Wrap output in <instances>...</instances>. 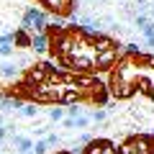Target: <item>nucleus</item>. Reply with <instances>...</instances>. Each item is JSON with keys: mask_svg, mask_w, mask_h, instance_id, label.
<instances>
[{"mask_svg": "<svg viewBox=\"0 0 154 154\" xmlns=\"http://www.w3.org/2000/svg\"><path fill=\"white\" fill-rule=\"evenodd\" d=\"M16 154H33V139L31 136H13Z\"/></svg>", "mask_w": 154, "mask_h": 154, "instance_id": "obj_1", "label": "nucleus"}, {"mask_svg": "<svg viewBox=\"0 0 154 154\" xmlns=\"http://www.w3.org/2000/svg\"><path fill=\"white\" fill-rule=\"evenodd\" d=\"M31 49L38 51V54H44L49 49V36L46 33H31Z\"/></svg>", "mask_w": 154, "mask_h": 154, "instance_id": "obj_2", "label": "nucleus"}, {"mask_svg": "<svg viewBox=\"0 0 154 154\" xmlns=\"http://www.w3.org/2000/svg\"><path fill=\"white\" fill-rule=\"evenodd\" d=\"M13 36V44L21 46V49H31V33L26 31V28H18L16 33H11Z\"/></svg>", "mask_w": 154, "mask_h": 154, "instance_id": "obj_3", "label": "nucleus"}, {"mask_svg": "<svg viewBox=\"0 0 154 154\" xmlns=\"http://www.w3.org/2000/svg\"><path fill=\"white\" fill-rule=\"evenodd\" d=\"M18 72H21V67L13 64V62H3V64H0V77H8V80H11V77H16Z\"/></svg>", "mask_w": 154, "mask_h": 154, "instance_id": "obj_4", "label": "nucleus"}, {"mask_svg": "<svg viewBox=\"0 0 154 154\" xmlns=\"http://www.w3.org/2000/svg\"><path fill=\"white\" fill-rule=\"evenodd\" d=\"M49 11H67L69 8V0H41Z\"/></svg>", "mask_w": 154, "mask_h": 154, "instance_id": "obj_5", "label": "nucleus"}, {"mask_svg": "<svg viewBox=\"0 0 154 154\" xmlns=\"http://www.w3.org/2000/svg\"><path fill=\"white\" fill-rule=\"evenodd\" d=\"M0 108H3V110H21L23 108V103H21V100H13V98H3V100H0Z\"/></svg>", "mask_w": 154, "mask_h": 154, "instance_id": "obj_6", "label": "nucleus"}, {"mask_svg": "<svg viewBox=\"0 0 154 154\" xmlns=\"http://www.w3.org/2000/svg\"><path fill=\"white\" fill-rule=\"evenodd\" d=\"M21 116H26V118H36V116H38V108H36V103H23V108H21Z\"/></svg>", "mask_w": 154, "mask_h": 154, "instance_id": "obj_7", "label": "nucleus"}, {"mask_svg": "<svg viewBox=\"0 0 154 154\" xmlns=\"http://www.w3.org/2000/svg\"><path fill=\"white\" fill-rule=\"evenodd\" d=\"M49 118L59 123V121H64V118H67V110H64V108H59V105H54V108L49 110Z\"/></svg>", "mask_w": 154, "mask_h": 154, "instance_id": "obj_8", "label": "nucleus"}, {"mask_svg": "<svg viewBox=\"0 0 154 154\" xmlns=\"http://www.w3.org/2000/svg\"><path fill=\"white\" fill-rule=\"evenodd\" d=\"M105 118H108V110L105 108H95L93 113H90V121H95V123H103Z\"/></svg>", "mask_w": 154, "mask_h": 154, "instance_id": "obj_9", "label": "nucleus"}, {"mask_svg": "<svg viewBox=\"0 0 154 154\" xmlns=\"http://www.w3.org/2000/svg\"><path fill=\"white\" fill-rule=\"evenodd\" d=\"M46 152H49V144H46L44 139L33 141V154H46Z\"/></svg>", "mask_w": 154, "mask_h": 154, "instance_id": "obj_10", "label": "nucleus"}, {"mask_svg": "<svg viewBox=\"0 0 154 154\" xmlns=\"http://www.w3.org/2000/svg\"><path fill=\"white\" fill-rule=\"evenodd\" d=\"M88 123H90V116H85V113L75 116V128H88Z\"/></svg>", "mask_w": 154, "mask_h": 154, "instance_id": "obj_11", "label": "nucleus"}, {"mask_svg": "<svg viewBox=\"0 0 154 154\" xmlns=\"http://www.w3.org/2000/svg\"><path fill=\"white\" fill-rule=\"evenodd\" d=\"M0 57H13V41H5V44H0Z\"/></svg>", "mask_w": 154, "mask_h": 154, "instance_id": "obj_12", "label": "nucleus"}, {"mask_svg": "<svg viewBox=\"0 0 154 154\" xmlns=\"http://www.w3.org/2000/svg\"><path fill=\"white\" fill-rule=\"evenodd\" d=\"M44 141L49 144V146H59V144H62V139L57 136V134H46V136H44Z\"/></svg>", "mask_w": 154, "mask_h": 154, "instance_id": "obj_13", "label": "nucleus"}, {"mask_svg": "<svg viewBox=\"0 0 154 154\" xmlns=\"http://www.w3.org/2000/svg\"><path fill=\"white\" fill-rule=\"evenodd\" d=\"M80 113H82V108H80L77 103H72L69 108H67V116H69V118H75V116H80Z\"/></svg>", "mask_w": 154, "mask_h": 154, "instance_id": "obj_14", "label": "nucleus"}, {"mask_svg": "<svg viewBox=\"0 0 154 154\" xmlns=\"http://www.w3.org/2000/svg\"><path fill=\"white\" fill-rule=\"evenodd\" d=\"M31 134L33 136H46V134H49V126H33Z\"/></svg>", "mask_w": 154, "mask_h": 154, "instance_id": "obj_15", "label": "nucleus"}, {"mask_svg": "<svg viewBox=\"0 0 154 154\" xmlns=\"http://www.w3.org/2000/svg\"><path fill=\"white\" fill-rule=\"evenodd\" d=\"M126 51L128 54H141V49H139L136 44H126Z\"/></svg>", "mask_w": 154, "mask_h": 154, "instance_id": "obj_16", "label": "nucleus"}, {"mask_svg": "<svg viewBox=\"0 0 154 154\" xmlns=\"http://www.w3.org/2000/svg\"><path fill=\"white\" fill-rule=\"evenodd\" d=\"M62 123H64V128H75V118H69V116H67Z\"/></svg>", "mask_w": 154, "mask_h": 154, "instance_id": "obj_17", "label": "nucleus"}, {"mask_svg": "<svg viewBox=\"0 0 154 154\" xmlns=\"http://www.w3.org/2000/svg\"><path fill=\"white\" fill-rule=\"evenodd\" d=\"M82 152H85V149H80V146H77L75 152H57V154H82Z\"/></svg>", "mask_w": 154, "mask_h": 154, "instance_id": "obj_18", "label": "nucleus"}, {"mask_svg": "<svg viewBox=\"0 0 154 154\" xmlns=\"http://www.w3.org/2000/svg\"><path fill=\"white\" fill-rule=\"evenodd\" d=\"M146 46H154V33H152V36H146Z\"/></svg>", "mask_w": 154, "mask_h": 154, "instance_id": "obj_19", "label": "nucleus"}, {"mask_svg": "<svg viewBox=\"0 0 154 154\" xmlns=\"http://www.w3.org/2000/svg\"><path fill=\"white\" fill-rule=\"evenodd\" d=\"M8 136V128H3V126H0V139H5Z\"/></svg>", "mask_w": 154, "mask_h": 154, "instance_id": "obj_20", "label": "nucleus"}, {"mask_svg": "<svg viewBox=\"0 0 154 154\" xmlns=\"http://www.w3.org/2000/svg\"><path fill=\"white\" fill-rule=\"evenodd\" d=\"M3 123H5V118H3V116H0V126H3Z\"/></svg>", "mask_w": 154, "mask_h": 154, "instance_id": "obj_21", "label": "nucleus"}]
</instances>
